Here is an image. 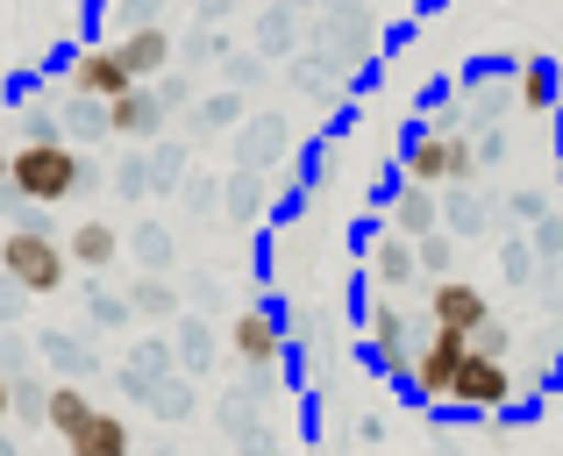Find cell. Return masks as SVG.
<instances>
[{"label":"cell","mask_w":563,"mask_h":456,"mask_svg":"<svg viewBox=\"0 0 563 456\" xmlns=\"http://www.w3.org/2000/svg\"><path fill=\"white\" fill-rule=\"evenodd\" d=\"M257 51L272 57V65H278V57L292 65V57L307 51V43H300V8H286V0H264V8H257Z\"/></svg>","instance_id":"cell-24"},{"label":"cell","mask_w":563,"mask_h":456,"mask_svg":"<svg viewBox=\"0 0 563 456\" xmlns=\"http://www.w3.org/2000/svg\"><path fill=\"white\" fill-rule=\"evenodd\" d=\"M8 421H14V378L0 371V429H8Z\"/></svg>","instance_id":"cell-51"},{"label":"cell","mask_w":563,"mask_h":456,"mask_svg":"<svg viewBox=\"0 0 563 456\" xmlns=\"http://www.w3.org/2000/svg\"><path fill=\"white\" fill-rule=\"evenodd\" d=\"M129 257H136L143 271H172V264H179V235L165 222H136L129 229Z\"/></svg>","instance_id":"cell-29"},{"label":"cell","mask_w":563,"mask_h":456,"mask_svg":"<svg viewBox=\"0 0 563 456\" xmlns=\"http://www.w3.org/2000/svg\"><path fill=\"white\" fill-rule=\"evenodd\" d=\"M450 407L464 421H499L514 407V364L507 357H485V349L471 343L464 371H456V386H450Z\"/></svg>","instance_id":"cell-4"},{"label":"cell","mask_w":563,"mask_h":456,"mask_svg":"<svg viewBox=\"0 0 563 456\" xmlns=\"http://www.w3.org/2000/svg\"><path fill=\"white\" fill-rule=\"evenodd\" d=\"M364 278H372V292L413 300V286H428V271H421V249H413V235H399V229H378V235H372V257H364Z\"/></svg>","instance_id":"cell-8"},{"label":"cell","mask_w":563,"mask_h":456,"mask_svg":"<svg viewBox=\"0 0 563 456\" xmlns=\"http://www.w3.org/2000/svg\"><path fill=\"white\" fill-rule=\"evenodd\" d=\"M478 157H485V165H507V122H485L478 129Z\"/></svg>","instance_id":"cell-49"},{"label":"cell","mask_w":563,"mask_h":456,"mask_svg":"<svg viewBox=\"0 0 563 456\" xmlns=\"http://www.w3.org/2000/svg\"><path fill=\"white\" fill-rule=\"evenodd\" d=\"M556 100H563L556 65L542 51H521V57H514V108H521V114H556Z\"/></svg>","instance_id":"cell-18"},{"label":"cell","mask_w":563,"mask_h":456,"mask_svg":"<svg viewBox=\"0 0 563 456\" xmlns=\"http://www.w3.org/2000/svg\"><path fill=\"white\" fill-rule=\"evenodd\" d=\"M413 249H421V271H428V278H456V235H450V229L421 235Z\"/></svg>","instance_id":"cell-41"},{"label":"cell","mask_w":563,"mask_h":456,"mask_svg":"<svg viewBox=\"0 0 563 456\" xmlns=\"http://www.w3.org/2000/svg\"><path fill=\"white\" fill-rule=\"evenodd\" d=\"M243 122H250V100L235 93V86H221V93H207V100H192V108H186V136H192V143L235 136Z\"/></svg>","instance_id":"cell-20"},{"label":"cell","mask_w":563,"mask_h":456,"mask_svg":"<svg viewBox=\"0 0 563 456\" xmlns=\"http://www.w3.org/2000/svg\"><path fill=\"white\" fill-rule=\"evenodd\" d=\"M29 300H36V292H29V286H14V278L0 271V329H14V321H22V307H29Z\"/></svg>","instance_id":"cell-48"},{"label":"cell","mask_w":563,"mask_h":456,"mask_svg":"<svg viewBox=\"0 0 563 456\" xmlns=\"http://www.w3.org/2000/svg\"><path fill=\"white\" fill-rule=\"evenodd\" d=\"M129 307H136V321H151V329H172V321L186 314V307H179V286H172V271H143L136 286H129Z\"/></svg>","instance_id":"cell-25"},{"label":"cell","mask_w":563,"mask_h":456,"mask_svg":"<svg viewBox=\"0 0 563 456\" xmlns=\"http://www.w3.org/2000/svg\"><path fill=\"white\" fill-rule=\"evenodd\" d=\"M221 186H229V179H214V171H192V179L179 186L186 214H200V222H207V214H221Z\"/></svg>","instance_id":"cell-42"},{"label":"cell","mask_w":563,"mask_h":456,"mask_svg":"<svg viewBox=\"0 0 563 456\" xmlns=\"http://www.w3.org/2000/svg\"><path fill=\"white\" fill-rule=\"evenodd\" d=\"M179 371V349H172V329H151L143 343H129L122 357H114V386H122V400L151 407V392L165 386V378Z\"/></svg>","instance_id":"cell-7"},{"label":"cell","mask_w":563,"mask_h":456,"mask_svg":"<svg viewBox=\"0 0 563 456\" xmlns=\"http://www.w3.org/2000/svg\"><path fill=\"white\" fill-rule=\"evenodd\" d=\"M413 321H407V300H393V292H372V307H364V364H372L378 378H393L399 392L413 400Z\"/></svg>","instance_id":"cell-3"},{"label":"cell","mask_w":563,"mask_h":456,"mask_svg":"<svg viewBox=\"0 0 563 456\" xmlns=\"http://www.w3.org/2000/svg\"><path fill=\"white\" fill-rule=\"evenodd\" d=\"M129 321H136V307H129V292H114V286H86V329L93 335H122Z\"/></svg>","instance_id":"cell-28"},{"label":"cell","mask_w":563,"mask_h":456,"mask_svg":"<svg viewBox=\"0 0 563 456\" xmlns=\"http://www.w3.org/2000/svg\"><path fill=\"white\" fill-rule=\"evenodd\" d=\"M221 179H229V186H221V222H229V229H250L264 208H272V179H264V171L229 165Z\"/></svg>","instance_id":"cell-21"},{"label":"cell","mask_w":563,"mask_h":456,"mask_svg":"<svg viewBox=\"0 0 563 456\" xmlns=\"http://www.w3.org/2000/svg\"><path fill=\"white\" fill-rule=\"evenodd\" d=\"M172 0H108V36H136V29L165 22Z\"/></svg>","instance_id":"cell-37"},{"label":"cell","mask_w":563,"mask_h":456,"mask_svg":"<svg viewBox=\"0 0 563 456\" xmlns=\"http://www.w3.org/2000/svg\"><path fill=\"white\" fill-rule=\"evenodd\" d=\"M286 157H292V122H286V114H250V122L235 129V157H229V165L264 171V179H272Z\"/></svg>","instance_id":"cell-12"},{"label":"cell","mask_w":563,"mask_h":456,"mask_svg":"<svg viewBox=\"0 0 563 456\" xmlns=\"http://www.w3.org/2000/svg\"><path fill=\"white\" fill-rule=\"evenodd\" d=\"M36 349H43V364H51L57 378H79V386L100 371V349L86 343V335H71V329H43V335H36Z\"/></svg>","instance_id":"cell-23"},{"label":"cell","mask_w":563,"mask_h":456,"mask_svg":"<svg viewBox=\"0 0 563 456\" xmlns=\"http://www.w3.org/2000/svg\"><path fill=\"white\" fill-rule=\"evenodd\" d=\"M335 71H343V65H335V57L321 51V43H307V51L286 65V79L300 86V93H314V100H335Z\"/></svg>","instance_id":"cell-30"},{"label":"cell","mask_w":563,"mask_h":456,"mask_svg":"<svg viewBox=\"0 0 563 456\" xmlns=\"http://www.w3.org/2000/svg\"><path fill=\"white\" fill-rule=\"evenodd\" d=\"M114 193H122V208H143V200L157 193V165H151V151H129L122 165H114Z\"/></svg>","instance_id":"cell-31"},{"label":"cell","mask_w":563,"mask_h":456,"mask_svg":"<svg viewBox=\"0 0 563 456\" xmlns=\"http://www.w3.org/2000/svg\"><path fill=\"white\" fill-rule=\"evenodd\" d=\"M129 86H143L136 79V65L122 57V43H86L79 57H71V93H93V100H122Z\"/></svg>","instance_id":"cell-11"},{"label":"cell","mask_w":563,"mask_h":456,"mask_svg":"<svg viewBox=\"0 0 563 456\" xmlns=\"http://www.w3.org/2000/svg\"><path fill=\"white\" fill-rule=\"evenodd\" d=\"M192 14H200V22H229V14H235V0H192Z\"/></svg>","instance_id":"cell-50"},{"label":"cell","mask_w":563,"mask_h":456,"mask_svg":"<svg viewBox=\"0 0 563 456\" xmlns=\"http://www.w3.org/2000/svg\"><path fill=\"white\" fill-rule=\"evenodd\" d=\"M14 129H22V143H57V136H65V108H43V100H29V108L14 114Z\"/></svg>","instance_id":"cell-40"},{"label":"cell","mask_w":563,"mask_h":456,"mask_svg":"<svg viewBox=\"0 0 563 456\" xmlns=\"http://www.w3.org/2000/svg\"><path fill=\"white\" fill-rule=\"evenodd\" d=\"M471 357V335L464 329H428L421 349H413V407H450V386Z\"/></svg>","instance_id":"cell-5"},{"label":"cell","mask_w":563,"mask_h":456,"mask_svg":"<svg viewBox=\"0 0 563 456\" xmlns=\"http://www.w3.org/2000/svg\"><path fill=\"white\" fill-rule=\"evenodd\" d=\"M172 349H179V371L207 378V371H221V357H229V335H221L200 307H186V314L172 321Z\"/></svg>","instance_id":"cell-14"},{"label":"cell","mask_w":563,"mask_h":456,"mask_svg":"<svg viewBox=\"0 0 563 456\" xmlns=\"http://www.w3.org/2000/svg\"><path fill=\"white\" fill-rule=\"evenodd\" d=\"M221 57H229V36L214 22H192L186 43H179V65H221Z\"/></svg>","instance_id":"cell-39"},{"label":"cell","mask_w":563,"mask_h":456,"mask_svg":"<svg viewBox=\"0 0 563 456\" xmlns=\"http://www.w3.org/2000/svg\"><path fill=\"white\" fill-rule=\"evenodd\" d=\"M29 364H43V349L36 343H22V335H14V329H0V371H29Z\"/></svg>","instance_id":"cell-44"},{"label":"cell","mask_w":563,"mask_h":456,"mask_svg":"<svg viewBox=\"0 0 563 456\" xmlns=\"http://www.w3.org/2000/svg\"><path fill=\"white\" fill-rule=\"evenodd\" d=\"M229 364L235 371H278L286 364V314L278 307H243L229 321Z\"/></svg>","instance_id":"cell-6"},{"label":"cell","mask_w":563,"mask_h":456,"mask_svg":"<svg viewBox=\"0 0 563 456\" xmlns=\"http://www.w3.org/2000/svg\"><path fill=\"white\" fill-rule=\"evenodd\" d=\"M108 108H114V136H122V143H157V136H165V122L179 114L157 86H129V93L108 100Z\"/></svg>","instance_id":"cell-15"},{"label":"cell","mask_w":563,"mask_h":456,"mask_svg":"<svg viewBox=\"0 0 563 456\" xmlns=\"http://www.w3.org/2000/svg\"><path fill=\"white\" fill-rule=\"evenodd\" d=\"M235 456H286V435L264 421V429H250V435H235Z\"/></svg>","instance_id":"cell-46"},{"label":"cell","mask_w":563,"mask_h":456,"mask_svg":"<svg viewBox=\"0 0 563 456\" xmlns=\"http://www.w3.org/2000/svg\"><path fill=\"white\" fill-rule=\"evenodd\" d=\"M65 136L79 143V151L108 143L114 136V108H108V100H93V93H65Z\"/></svg>","instance_id":"cell-27"},{"label":"cell","mask_w":563,"mask_h":456,"mask_svg":"<svg viewBox=\"0 0 563 456\" xmlns=\"http://www.w3.org/2000/svg\"><path fill=\"white\" fill-rule=\"evenodd\" d=\"M151 165H157V193H179V186L192 179V151H186V143H172V136L151 143Z\"/></svg>","instance_id":"cell-36"},{"label":"cell","mask_w":563,"mask_h":456,"mask_svg":"<svg viewBox=\"0 0 563 456\" xmlns=\"http://www.w3.org/2000/svg\"><path fill=\"white\" fill-rule=\"evenodd\" d=\"M499 271H507L514 292H521V286H542V257H536V243H528V229L499 243Z\"/></svg>","instance_id":"cell-35"},{"label":"cell","mask_w":563,"mask_h":456,"mask_svg":"<svg viewBox=\"0 0 563 456\" xmlns=\"http://www.w3.org/2000/svg\"><path fill=\"white\" fill-rule=\"evenodd\" d=\"M286 8H300V14H321V8H329V0H286Z\"/></svg>","instance_id":"cell-53"},{"label":"cell","mask_w":563,"mask_h":456,"mask_svg":"<svg viewBox=\"0 0 563 456\" xmlns=\"http://www.w3.org/2000/svg\"><path fill=\"white\" fill-rule=\"evenodd\" d=\"M272 407H278V371H243L229 392H221V407H214V421H221V435H250V429H264L272 421Z\"/></svg>","instance_id":"cell-9"},{"label":"cell","mask_w":563,"mask_h":456,"mask_svg":"<svg viewBox=\"0 0 563 456\" xmlns=\"http://www.w3.org/2000/svg\"><path fill=\"white\" fill-rule=\"evenodd\" d=\"M221 79H229L235 93H257V86L272 79V57H264V51H229V57H221Z\"/></svg>","instance_id":"cell-38"},{"label":"cell","mask_w":563,"mask_h":456,"mask_svg":"<svg viewBox=\"0 0 563 456\" xmlns=\"http://www.w3.org/2000/svg\"><path fill=\"white\" fill-rule=\"evenodd\" d=\"M385 229H399V235H435L442 229V186H421V179H399L393 186V200H385Z\"/></svg>","instance_id":"cell-16"},{"label":"cell","mask_w":563,"mask_h":456,"mask_svg":"<svg viewBox=\"0 0 563 456\" xmlns=\"http://www.w3.org/2000/svg\"><path fill=\"white\" fill-rule=\"evenodd\" d=\"M65 456H136V435H129V421L114 414V407H93V414L65 435Z\"/></svg>","instance_id":"cell-17"},{"label":"cell","mask_w":563,"mask_h":456,"mask_svg":"<svg viewBox=\"0 0 563 456\" xmlns=\"http://www.w3.org/2000/svg\"><path fill=\"white\" fill-rule=\"evenodd\" d=\"M14 179V151H8V143H0V186H8Z\"/></svg>","instance_id":"cell-52"},{"label":"cell","mask_w":563,"mask_h":456,"mask_svg":"<svg viewBox=\"0 0 563 456\" xmlns=\"http://www.w3.org/2000/svg\"><path fill=\"white\" fill-rule=\"evenodd\" d=\"M65 243H71V264H79V271H86V278H108V271H114V264H122V249H129V235H122V229H114V222H79V229H71V235H65Z\"/></svg>","instance_id":"cell-19"},{"label":"cell","mask_w":563,"mask_h":456,"mask_svg":"<svg viewBox=\"0 0 563 456\" xmlns=\"http://www.w3.org/2000/svg\"><path fill=\"white\" fill-rule=\"evenodd\" d=\"M471 343H478V349H485V357H514V343H521V335H514V329H507V321H499V314H493V321H485V329H478V335H471Z\"/></svg>","instance_id":"cell-47"},{"label":"cell","mask_w":563,"mask_h":456,"mask_svg":"<svg viewBox=\"0 0 563 456\" xmlns=\"http://www.w3.org/2000/svg\"><path fill=\"white\" fill-rule=\"evenodd\" d=\"M0 271H8L14 286H29L36 300H51V292H65V278L79 271V264H71L65 235L29 214V222H8V235H0Z\"/></svg>","instance_id":"cell-2"},{"label":"cell","mask_w":563,"mask_h":456,"mask_svg":"<svg viewBox=\"0 0 563 456\" xmlns=\"http://www.w3.org/2000/svg\"><path fill=\"white\" fill-rule=\"evenodd\" d=\"M51 392H57V371H51V364L14 371V421H22V429H51Z\"/></svg>","instance_id":"cell-26"},{"label":"cell","mask_w":563,"mask_h":456,"mask_svg":"<svg viewBox=\"0 0 563 456\" xmlns=\"http://www.w3.org/2000/svg\"><path fill=\"white\" fill-rule=\"evenodd\" d=\"M442 229H450L456 243H471V235H485V200L471 193V186H450V193H442Z\"/></svg>","instance_id":"cell-32"},{"label":"cell","mask_w":563,"mask_h":456,"mask_svg":"<svg viewBox=\"0 0 563 456\" xmlns=\"http://www.w3.org/2000/svg\"><path fill=\"white\" fill-rule=\"evenodd\" d=\"M114 43H122V57L136 65V79H143V86H157L172 65H179V43H172V29H165V22L136 29V36H114Z\"/></svg>","instance_id":"cell-22"},{"label":"cell","mask_w":563,"mask_h":456,"mask_svg":"<svg viewBox=\"0 0 563 456\" xmlns=\"http://www.w3.org/2000/svg\"><path fill=\"white\" fill-rule=\"evenodd\" d=\"M485 321H493L485 286H471L464 271H456V278H428V329H464V335H478Z\"/></svg>","instance_id":"cell-10"},{"label":"cell","mask_w":563,"mask_h":456,"mask_svg":"<svg viewBox=\"0 0 563 456\" xmlns=\"http://www.w3.org/2000/svg\"><path fill=\"white\" fill-rule=\"evenodd\" d=\"M192 407H200V378H192V371H172L165 386L151 392V414L157 421H192Z\"/></svg>","instance_id":"cell-33"},{"label":"cell","mask_w":563,"mask_h":456,"mask_svg":"<svg viewBox=\"0 0 563 456\" xmlns=\"http://www.w3.org/2000/svg\"><path fill=\"white\" fill-rule=\"evenodd\" d=\"M507 208H514V222H528V229H536V222H550V214H556V200L542 193V186H521V193H514Z\"/></svg>","instance_id":"cell-43"},{"label":"cell","mask_w":563,"mask_h":456,"mask_svg":"<svg viewBox=\"0 0 563 456\" xmlns=\"http://www.w3.org/2000/svg\"><path fill=\"white\" fill-rule=\"evenodd\" d=\"M399 165H407V179H421V186H450L456 179V136L450 129H407L399 136Z\"/></svg>","instance_id":"cell-13"},{"label":"cell","mask_w":563,"mask_h":456,"mask_svg":"<svg viewBox=\"0 0 563 456\" xmlns=\"http://www.w3.org/2000/svg\"><path fill=\"white\" fill-rule=\"evenodd\" d=\"M93 407H100V400H86V386H79V378H57V392H51V435L65 443V435L79 429L86 414H93Z\"/></svg>","instance_id":"cell-34"},{"label":"cell","mask_w":563,"mask_h":456,"mask_svg":"<svg viewBox=\"0 0 563 456\" xmlns=\"http://www.w3.org/2000/svg\"><path fill=\"white\" fill-rule=\"evenodd\" d=\"M528 243H536V257L556 271V264H563V214H550V222H536V229H528Z\"/></svg>","instance_id":"cell-45"},{"label":"cell","mask_w":563,"mask_h":456,"mask_svg":"<svg viewBox=\"0 0 563 456\" xmlns=\"http://www.w3.org/2000/svg\"><path fill=\"white\" fill-rule=\"evenodd\" d=\"M8 186L29 200V208H57V200L100 186V165L71 136H57V143H14V179Z\"/></svg>","instance_id":"cell-1"},{"label":"cell","mask_w":563,"mask_h":456,"mask_svg":"<svg viewBox=\"0 0 563 456\" xmlns=\"http://www.w3.org/2000/svg\"><path fill=\"white\" fill-rule=\"evenodd\" d=\"M0 456H22V443H14V435H8V429H0Z\"/></svg>","instance_id":"cell-54"}]
</instances>
